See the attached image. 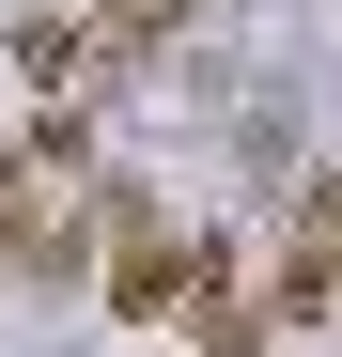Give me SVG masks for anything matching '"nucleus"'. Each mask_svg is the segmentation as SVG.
I'll return each mask as SVG.
<instances>
[{
  "mask_svg": "<svg viewBox=\"0 0 342 357\" xmlns=\"http://www.w3.org/2000/svg\"><path fill=\"white\" fill-rule=\"evenodd\" d=\"M0 264H31V171L0 155Z\"/></svg>",
  "mask_w": 342,
  "mask_h": 357,
  "instance_id": "1",
  "label": "nucleus"
}]
</instances>
